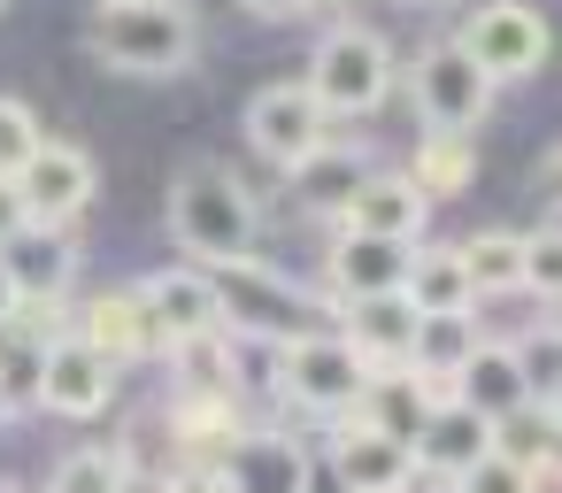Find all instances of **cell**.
<instances>
[{
  "label": "cell",
  "mask_w": 562,
  "mask_h": 493,
  "mask_svg": "<svg viewBox=\"0 0 562 493\" xmlns=\"http://www.w3.org/2000/svg\"><path fill=\"white\" fill-rule=\"evenodd\" d=\"M86 55L116 78H178L201 55V16L186 0H93Z\"/></svg>",
  "instance_id": "obj_1"
},
{
  "label": "cell",
  "mask_w": 562,
  "mask_h": 493,
  "mask_svg": "<svg viewBox=\"0 0 562 493\" xmlns=\"http://www.w3.org/2000/svg\"><path fill=\"white\" fill-rule=\"evenodd\" d=\"M170 239H178L201 270L255 262V193H247L232 170H216V163L178 170V186H170Z\"/></svg>",
  "instance_id": "obj_2"
},
{
  "label": "cell",
  "mask_w": 562,
  "mask_h": 493,
  "mask_svg": "<svg viewBox=\"0 0 562 493\" xmlns=\"http://www.w3.org/2000/svg\"><path fill=\"white\" fill-rule=\"evenodd\" d=\"M308 93H316V109L339 124V116H370V109H385V93H393V47L370 32V24H331L324 40H316V55H308V78H301Z\"/></svg>",
  "instance_id": "obj_3"
},
{
  "label": "cell",
  "mask_w": 562,
  "mask_h": 493,
  "mask_svg": "<svg viewBox=\"0 0 562 493\" xmlns=\"http://www.w3.org/2000/svg\"><path fill=\"white\" fill-rule=\"evenodd\" d=\"M454 47H462V55L485 70V86L501 93V86H524V78H539V70H547L554 32H547V16L531 9V0H485V9H470V16H462Z\"/></svg>",
  "instance_id": "obj_4"
},
{
  "label": "cell",
  "mask_w": 562,
  "mask_h": 493,
  "mask_svg": "<svg viewBox=\"0 0 562 493\" xmlns=\"http://www.w3.org/2000/svg\"><path fill=\"white\" fill-rule=\"evenodd\" d=\"M408 101H416L424 139H470L493 116V86H485V70L454 40H439V47H424L408 63Z\"/></svg>",
  "instance_id": "obj_5"
},
{
  "label": "cell",
  "mask_w": 562,
  "mask_h": 493,
  "mask_svg": "<svg viewBox=\"0 0 562 493\" xmlns=\"http://www.w3.org/2000/svg\"><path fill=\"white\" fill-rule=\"evenodd\" d=\"M278 385H285L308 416L347 424V416L362 408V393H370V362H362L339 332H301V339L278 347Z\"/></svg>",
  "instance_id": "obj_6"
},
{
  "label": "cell",
  "mask_w": 562,
  "mask_h": 493,
  "mask_svg": "<svg viewBox=\"0 0 562 493\" xmlns=\"http://www.w3.org/2000/svg\"><path fill=\"white\" fill-rule=\"evenodd\" d=\"M239 132H247V147H255L270 170H285V178H293V170L331 139V116L316 109V93H308L301 78H278V86H262V93L247 101Z\"/></svg>",
  "instance_id": "obj_7"
},
{
  "label": "cell",
  "mask_w": 562,
  "mask_h": 493,
  "mask_svg": "<svg viewBox=\"0 0 562 493\" xmlns=\"http://www.w3.org/2000/svg\"><path fill=\"white\" fill-rule=\"evenodd\" d=\"M16 201H24V224H40V232H70L86 209H93V186H101V170H93V155L86 147H63V139H47L16 178Z\"/></svg>",
  "instance_id": "obj_8"
},
{
  "label": "cell",
  "mask_w": 562,
  "mask_h": 493,
  "mask_svg": "<svg viewBox=\"0 0 562 493\" xmlns=\"http://www.w3.org/2000/svg\"><path fill=\"white\" fill-rule=\"evenodd\" d=\"M139 293V309H147V324L162 332V347H178V339H209V332H224V316H232V301H224V285L209 278V270H155V278H139L132 285Z\"/></svg>",
  "instance_id": "obj_9"
},
{
  "label": "cell",
  "mask_w": 562,
  "mask_h": 493,
  "mask_svg": "<svg viewBox=\"0 0 562 493\" xmlns=\"http://www.w3.org/2000/svg\"><path fill=\"white\" fill-rule=\"evenodd\" d=\"M32 393H40V408H55V416H101L109 393H116V362L93 355L78 332H55V339L40 347V378H32Z\"/></svg>",
  "instance_id": "obj_10"
},
{
  "label": "cell",
  "mask_w": 562,
  "mask_h": 493,
  "mask_svg": "<svg viewBox=\"0 0 562 493\" xmlns=\"http://www.w3.org/2000/svg\"><path fill=\"white\" fill-rule=\"evenodd\" d=\"M209 478H216V493H301L308 455H301V439H285V432H232V439L216 447Z\"/></svg>",
  "instance_id": "obj_11"
},
{
  "label": "cell",
  "mask_w": 562,
  "mask_h": 493,
  "mask_svg": "<svg viewBox=\"0 0 562 493\" xmlns=\"http://www.w3.org/2000/svg\"><path fill=\"white\" fill-rule=\"evenodd\" d=\"M424 224H431V201L416 193L408 170H370L347 193V209L331 216V232H370V239H401V247H416Z\"/></svg>",
  "instance_id": "obj_12"
},
{
  "label": "cell",
  "mask_w": 562,
  "mask_h": 493,
  "mask_svg": "<svg viewBox=\"0 0 562 493\" xmlns=\"http://www.w3.org/2000/svg\"><path fill=\"white\" fill-rule=\"evenodd\" d=\"M408 262L416 247L401 239H370V232H331V255H324V278L339 301H385L408 285Z\"/></svg>",
  "instance_id": "obj_13"
},
{
  "label": "cell",
  "mask_w": 562,
  "mask_h": 493,
  "mask_svg": "<svg viewBox=\"0 0 562 493\" xmlns=\"http://www.w3.org/2000/svg\"><path fill=\"white\" fill-rule=\"evenodd\" d=\"M408 455H416V470H431V478H462L470 462H485L493 455V424L477 416V408H462V401H431L424 408V424H416V439H408Z\"/></svg>",
  "instance_id": "obj_14"
},
{
  "label": "cell",
  "mask_w": 562,
  "mask_h": 493,
  "mask_svg": "<svg viewBox=\"0 0 562 493\" xmlns=\"http://www.w3.org/2000/svg\"><path fill=\"white\" fill-rule=\"evenodd\" d=\"M331 478L347 485V493H408L416 485V455L401 447V439H385V432H370V424H339L331 432Z\"/></svg>",
  "instance_id": "obj_15"
},
{
  "label": "cell",
  "mask_w": 562,
  "mask_h": 493,
  "mask_svg": "<svg viewBox=\"0 0 562 493\" xmlns=\"http://www.w3.org/2000/svg\"><path fill=\"white\" fill-rule=\"evenodd\" d=\"M447 401H462V408H477L485 424H501L516 401H531V385H524V362H516V347H501V339H477L470 355H462V370L447 378Z\"/></svg>",
  "instance_id": "obj_16"
},
{
  "label": "cell",
  "mask_w": 562,
  "mask_h": 493,
  "mask_svg": "<svg viewBox=\"0 0 562 493\" xmlns=\"http://www.w3.org/2000/svg\"><path fill=\"white\" fill-rule=\"evenodd\" d=\"M339 339H347V347L370 362V378L408 370V347H416V309H408L401 293H385V301H347Z\"/></svg>",
  "instance_id": "obj_17"
},
{
  "label": "cell",
  "mask_w": 562,
  "mask_h": 493,
  "mask_svg": "<svg viewBox=\"0 0 562 493\" xmlns=\"http://www.w3.org/2000/svg\"><path fill=\"white\" fill-rule=\"evenodd\" d=\"M0 270H9L16 301H63V293H70V270H78L70 232H40V224H24L9 247H0Z\"/></svg>",
  "instance_id": "obj_18"
},
{
  "label": "cell",
  "mask_w": 562,
  "mask_h": 493,
  "mask_svg": "<svg viewBox=\"0 0 562 493\" xmlns=\"http://www.w3.org/2000/svg\"><path fill=\"white\" fill-rule=\"evenodd\" d=\"M78 339H86L93 355H109V362L162 355V332L147 324V309H139V293H132V285H124V293H93V301H86V324H78Z\"/></svg>",
  "instance_id": "obj_19"
},
{
  "label": "cell",
  "mask_w": 562,
  "mask_h": 493,
  "mask_svg": "<svg viewBox=\"0 0 562 493\" xmlns=\"http://www.w3.org/2000/svg\"><path fill=\"white\" fill-rule=\"evenodd\" d=\"M554 447H562V416H554V401H516V408L493 424V455L516 462V470H531L539 485L554 478Z\"/></svg>",
  "instance_id": "obj_20"
},
{
  "label": "cell",
  "mask_w": 562,
  "mask_h": 493,
  "mask_svg": "<svg viewBox=\"0 0 562 493\" xmlns=\"http://www.w3.org/2000/svg\"><path fill=\"white\" fill-rule=\"evenodd\" d=\"M401 301L416 309V316H477V293H470V278H462V262H454V247H416V262H408V285H401Z\"/></svg>",
  "instance_id": "obj_21"
},
{
  "label": "cell",
  "mask_w": 562,
  "mask_h": 493,
  "mask_svg": "<svg viewBox=\"0 0 562 493\" xmlns=\"http://www.w3.org/2000/svg\"><path fill=\"white\" fill-rule=\"evenodd\" d=\"M431 401H439V393H431L424 378H408V370H385V378H370V393H362L355 424H370V432H385V439H401V447H408Z\"/></svg>",
  "instance_id": "obj_22"
},
{
  "label": "cell",
  "mask_w": 562,
  "mask_h": 493,
  "mask_svg": "<svg viewBox=\"0 0 562 493\" xmlns=\"http://www.w3.org/2000/svg\"><path fill=\"white\" fill-rule=\"evenodd\" d=\"M362 178H370V155H362V147H331V139H324V147L293 170V193H301L316 216H339V209H347V193H355Z\"/></svg>",
  "instance_id": "obj_23"
},
{
  "label": "cell",
  "mask_w": 562,
  "mask_h": 493,
  "mask_svg": "<svg viewBox=\"0 0 562 493\" xmlns=\"http://www.w3.org/2000/svg\"><path fill=\"white\" fill-rule=\"evenodd\" d=\"M454 262H462V278H470L477 301L524 293V232H470V239L454 247Z\"/></svg>",
  "instance_id": "obj_24"
},
{
  "label": "cell",
  "mask_w": 562,
  "mask_h": 493,
  "mask_svg": "<svg viewBox=\"0 0 562 493\" xmlns=\"http://www.w3.org/2000/svg\"><path fill=\"white\" fill-rule=\"evenodd\" d=\"M477 347V316H416V347H408V378H424L431 393H447V378L462 370V355Z\"/></svg>",
  "instance_id": "obj_25"
},
{
  "label": "cell",
  "mask_w": 562,
  "mask_h": 493,
  "mask_svg": "<svg viewBox=\"0 0 562 493\" xmlns=\"http://www.w3.org/2000/svg\"><path fill=\"white\" fill-rule=\"evenodd\" d=\"M47 493H132V462L116 447H78V455L55 462Z\"/></svg>",
  "instance_id": "obj_26"
},
{
  "label": "cell",
  "mask_w": 562,
  "mask_h": 493,
  "mask_svg": "<svg viewBox=\"0 0 562 493\" xmlns=\"http://www.w3.org/2000/svg\"><path fill=\"white\" fill-rule=\"evenodd\" d=\"M408 178H416L424 201H447V193H462L477 178V155H470V139H424V155H416Z\"/></svg>",
  "instance_id": "obj_27"
},
{
  "label": "cell",
  "mask_w": 562,
  "mask_h": 493,
  "mask_svg": "<svg viewBox=\"0 0 562 493\" xmlns=\"http://www.w3.org/2000/svg\"><path fill=\"white\" fill-rule=\"evenodd\" d=\"M524 293L539 309H554V293H562V232H554V216H539L524 232Z\"/></svg>",
  "instance_id": "obj_28"
},
{
  "label": "cell",
  "mask_w": 562,
  "mask_h": 493,
  "mask_svg": "<svg viewBox=\"0 0 562 493\" xmlns=\"http://www.w3.org/2000/svg\"><path fill=\"white\" fill-rule=\"evenodd\" d=\"M47 147V132H40V116H32V101H16V93H0V178H16L32 155Z\"/></svg>",
  "instance_id": "obj_29"
},
{
  "label": "cell",
  "mask_w": 562,
  "mask_h": 493,
  "mask_svg": "<svg viewBox=\"0 0 562 493\" xmlns=\"http://www.w3.org/2000/svg\"><path fill=\"white\" fill-rule=\"evenodd\" d=\"M447 493H539V478L516 470V462H501V455H485V462H470Z\"/></svg>",
  "instance_id": "obj_30"
},
{
  "label": "cell",
  "mask_w": 562,
  "mask_h": 493,
  "mask_svg": "<svg viewBox=\"0 0 562 493\" xmlns=\"http://www.w3.org/2000/svg\"><path fill=\"white\" fill-rule=\"evenodd\" d=\"M239 9L262 24H293V16H308V0H239Z\"/></svg>",
  "instance_id": "obj_31"
},
{
  "label": "cell",
  "mask_w": 562,
  "mask_h": 493,
  "mask_svg": "<svg viewBox=\"0 0 562 493\" xmlns=\"http://www.w3.org/2000/svg\"><path fill=\"white\" fill-rule=\"evenodd\" d=\"M16 232H24V201H16V186H9V178H0V247H9Z\"/></svg>",
  "instance_id": "obj_32"
},
{
  "label": "cell",
  "mask_w": 562,
  "mask_h": 493,
  "mask_svg": "<svg viewBox=\"0 0 562 493\" xmlns=\"http://www.w3.org/2000/svg\"><path fill=\"white\" fill-rule=\"evenodd\" d=\"M162 493H216V478H209V470H178Z\"/></svg>",
  "instance_id": "obj_33"
},
{
  "label": "cell",
  "mask_w": 562,
  "mask_h": 493,
  "mask_svg": "<svg viewBox=\"0 0 562 493\" xmlns=\"http://www.w3.org/2000/svg\"><path fill=\"white\" fill-rule=\"evenodd\" d=\"M301 493H347V485H339V478H331V470H324V478H316V470H308V478H301Z\"/></svg>",
  "instance_id": "obj_34"
},
{
  "label": "cell",
  "mask_w": 562,
  "mask_h": 493,
  "mask_svg": "<svg viewBox=\"0 0 562 493\" xmlns=\"http://www.w3.org/2000/svg\"><path fill=\"white\" fill-rule=\"evenodd\" d=\"M16 316V285H9V270H0V324Z\"/></svg>",
  "instance_id": "obj_35"
},
{
  "label": "cell",
  "mask_w": 562,
  "mask_h": 493,
  "mask_svg": "<svg viewBox=\"0 0 562 493\" xmlns=\"http://www.w3.org/2000/svg\"><path fill=\"white\" fill-rule=\"evenodd\" d=\"M9 416H16V401H9V385H0V424H9Z\"/></svg>",
  "instance_id": "obj_36"
},
{
  "label": "cell",
  "mask_w": 562,
  "mask_h": 493,
  "mask_svg": "<svg viewBox=\"0 0 562 493\" xmlns=\"http://www.w3.org/2000/svg\"><path fill=\"white\" fill-rule=\"evenodd\" d=\"M308 9H347V0H308Z\"/></svg>",
  "instance_id": "obj_37"
},
{
  "label": "cell",
  "mask_w": 562,
  "mask_h": 493,
  "mask_svg": "<svg viewBox=\"0 0 562 493\" xmlns=\"http://www.w3.org/2000/svg\"><path fill=\"white\" fill-rule=\"evenodd\" d=\"M408 9H439V0H408Z\"/></svg>",
  "instance_id": "obj_38"
},
{
  "label": "cell",
  "mask_w": 562,
  "mask_h": 493,
  "mask_svg": "<svg viewBox=\"0 0 562 493\" xmlns=\"http://www.w3.org/2000/svg\"><path fill=\"white\" fill-rule=\"evenodd\" d=\"M0 493H16V485H9V478H0Z\"/></svg>",
  "instance_id": "obj_39"
},
{
  "label": "cell",
  "mask_w": 562,
  "mask_h": 493,
  "mask_svg": "<svg viewBox=\"0 0 562 493\" xmlns=\"http://www.w3.org/2000/svg\"><path fill=\"white\" fill-rule=\"evenodd\" d=\"M0 9H9V0H0Z\"/></svg>",
  "instance_id": "obj_40"
}]
</instances>
